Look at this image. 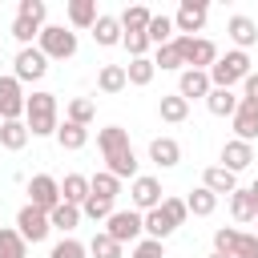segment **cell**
<instances>
[{
    "label": "cell",
    "mask_w": 258,
    "mask_h": 258,
    "mask_svg": "<svg viewBox=\"0 0 258 258\" xmlns=\"http://www.w3.org/2000/svg\"><path fill=\"white\" fill-rule=\"evenodd\" d=\"M16 16H24V20H36V24L44 28V16H48V4H44V0H20V4H16Z\"/></svg>",
    "instance_id": "ee69618b"
},
{
    "label": "cell",
    "mask_w": 258,
    "mask_h": 258,
    "mask_svg": "<svg viewBox=\"0 0 258 258\" xmlns=\"http://www.w3.org/2000/svg\"><path fill=\"white\" fill-rule=\"evenodd\" d=\"M125 73H129V85H137V89H145V85L153 81V73H157V64H153V56H137V60H129V64H125Z\"/></svg>",
    "instance_id": "4dcf8cb0"
},
{
    "label": "cell",
    "mask_w": 258,
    "mask_h": 258,
    "mask_svg": "<svg viewBox=\"0 0 258 258\" xmlns=\"http://www.w3.org/2000/svg\"><path fill=\"white\" fill-rule=\"evenodd\" d=\"M0 258H28V242L20 230H0Z\"/></svg>",
    "instance_id": "d590c367"
},
{
    "label": "cell",
    "mask_w": 258,
    "mask_h": 258,
    "mask_svg": "<svg viewBox=\"0 0 258 258\" xmlns=\"http://www.w3.org/2000/svg\"><path fill=\"white\" fill-rule=\"evenodd\" d=\"M105 161H109V173L113 177H137V153H133V145L129 149H117V153H105Z\"/></svg>",
    "instance_id": "cb8c5ba5"
},
{
    "label": "cell",
    "mask_w": 258,
    "mask_h": 258,
    "mask_svg": "<svg viewBox=\"0 0 258 258\" xmlns=\"http://www.w3.org/2000/svg\"><path fill=\"white\" fill-rule=\"evenodd\" d=\"M24 105H28V97H24L20 81L16 77H0V117L4 121H20Z\"/></svg>",
    "instance_id": "8fae6325"
},
{
    "label": "cell",
    "mask_w": 258,
    "mask_h": 258,
    "mask_svg": "<svg viewBox=\"0 0 258 258\" xmlns=\"http://www.w3.org/2000/svg\"><path fill=\"white\" fill-rule=\"evenodd\" d=\"M226 32H230V40H234L242 52L258 44V24H254L250 16H242V12H234V16L226 20Z\"/></svg>",
    "instance_id": "7c38bea8"
},
{
    "label": "cell",
    "mask_w": 258,
    "mask_h": 258,
    "mask_svg": "<svg viewBox=\"0 0 258 258\" xmlns=\"http://www.w3.org/2000/svg\"><path fill=\"white\" fill-rule=\"evenodd\" d=\"M153 64H157V69H165V73H173V69H181V73H185V60H181V48H177L173 40H169V44H161V48L153 52Z\"/></svg>",
    "instance_id": "8d00e7d4"
},
{
    "label": "cell",
    "mask_w": 258,
    "mask_h": 258,
    "mask_svg": "<svg viewBox=\"0 0 258 258\" xmlns=\"http://www.w3.org/2000/svg\"><path fill=\"white\" fill-rule=\"evenodd\" d=\"M129 258H165V246L157 242V238H141L137 246H133V254Z\"/></svg>",
    "instance_id": "bcb514c9"
},
{
    "label": "cell",
    "mask_w": 258,
    "mask_h": 258,
    "mask_svg": "<svg viewBox=\"0 0 258 258\" xmlns=\"http://www.w3.org/2000/svg\"><path fill=\"white\" fill-rule=\"evenodd\" d=\"M242 101H250V105H258V73H250V77L242 81Z\"/></svg>",
    "instance_id": "681fc988"
},
{
    "label": "cell",
    "mask_w": 258,
    "mask_h": 258,
    "mask_svg": "<svg viewBox=\"0 0 258 258\" xmlns=\"http://www.w3.org/2000/svg\"><path fill=\"white\" fill-rule=\"evenodd\" d=\"M250 161H254V145H250V141H238V137H234V141H226V145H222V165H226L230 173L246 169Z\"/></svg>",
    "instance_id": "9a60e30c"
},
{
    "label": "cell",
    "mask_w": 258,
    "mask_h": 258,
    "mask_svg": "<svg viewBox=\"0 0 258 258\" xmlns=\"http://www.w3.org/2000/svg\"><path fill=\"white\" fill-rule=\"evenodd\" d=\"M149 20H153V12L145 4H133V8L121 12V28L125 32H149Z\"/></svg>",
    "instance_id": "f546056e"
},
{
    "label": "cell",
    "mask_w": 258,
    "mask_h": 258,
    "mask_svg": "<svg viewBox=\"0 0 258 258\" xmlns=\"http://www.w3.org/2000/svg\"><path fill=\"white\" fill-rule=\"evenodd\" d=\"M97 145H101V153H117V149H129V133H125L121 125H109V129H101V133H97Z\"/></svg>",
    "instance_id": "e575fe53"
},
{
    "label": "cell",
    "mask_w": 258,
    "mask_h": 258,
    "mask_svg": "<svg viewBox=\"0 0 258 258\" xmlns=\"http://www.w3.org/2000/svg\"><path fill=\"white\" fill-rule=\"evenodd\" d=\"M89 189H93L97 198H105V202H113V198L121 194V177H113L109 169H101V173H93V177H89Z\"/></svg>",
    "instance_id": "1f68e13d"
},
{
    "label": "cell",
    "mask_w": 258,
    "mask_h": 258,
    "mask_svg": "<svg viewBox=\"0 0 258 258\" xmlns=\"http://www.w3.org/2000/svg\"><path fill=\"white\" fill-rule=\"evenodd\" d=\"M173 230H177V226H173V218H169V214H165L161 206L145 214V234H149V238H157V242H165V238H169Z\"/></svg>",
    "instance_id": "484cf974"
},
{
    "label": "cell",
    "mask_w": 258,
    "mask_h": 258,
    "mask_svg": "<svg viewBox=\"0 0 258 258\" xmlns=\"http://www.w3.org/2000/svg\"><path fill=\"white\" fill-rule=\"evenodd\" d=\"M177 93L185 97V101H194V97H210L214 93V85H210V73H202V69H185L181 73V81H177Z\"/></svg>",
    "instance_id": "4fadbf2b"
},
{
    "label": "cell",
    "mask_w": 258,
    "mask_h": 258,
    "mask_svg": "<svg viewBox=\"0 0 258 258\" xmlns=\"http://www.w3.org/2000/svg\"><path fill=\"white\" fill-rule=\"evenodd\" d=\"M8 32H12L16 40H20V48H28L32 40H40V24H36V20H24V16H16Z\"/></svg>",
    "instance_id": "f35d334b"
},
{
    "label": "cell",
    "mask_w": 258,
    "mask_h": 258,
    "mask_svg": "<svg viewBox=\"0 0 258 258\" xmlns=\"http://www.w3.org/2000/svg\"><path fill=\"white\" fill-rule=\"evenodd\" d=\"M206 16H210V4H206V0H181V8H177V16H173V28H177L181 36H194V32L206 28Z\"/></svg>",
    "instance_id": "30bf717a"
},
{
    "label": "cell",
    "mask_w": 258,
    "mask_h": 258,
    "mask_svg": "<svg viewBox=\"0 0 258 258\" xmlns=\"http://www.w3.org/2000/svg\"><path fill=\"white\" fill-rule=\"evenodd\" d=\"M230 214H234V222H254L258 218V206H254L250 189H234L230 194Z\"/></svg>",
    "instance_id": "f1b7e54d"
},
{
    "label": "cell",
    "mask_w": 258,
    "mask_h": 258,
    "mask_svg": "<svg viewBox=\"0 0 258 258\" xmlns=\"http://www.w3.org/2000/svg\"><path fill=\"white\" fill-rule=\"evenodd\" d=\"M246 77H250V56H246L242 48H230V52L218 56L214 69H210V85H214V89H234V85L246 81Z\"/></svg>",
    "instance_id": "7a4b0ae2"
},
{
    "label": "cell",
    "mask_w": 258,
    "mask_h": 258,
    "mask_svg": "<svg viewBox=\"0 0 258 258\" xmlns=\"http://www.w3.org/2000/svg\"><path fill=\"white\" fill-rule=\"evenodd\" d=\"M97 0H69V20H73V28H93L97 24Z\"/></svg>",
    "instance_id": "d4e9b609"
},
{
    "label": "cell",
    "mask_w": 258,
    "mask_h": 258,
    "mask_svg": "<svg viewBox=\"0 0 258 258\" xmlns=\"http://www.w3.org/2000/svg\"><path fill=\"white\" fill-rule=\"evenodd\" d=\"M36 48H40L48 60H69V56H77V32H69L64 24H44Z\"/></svg>",
    "instance_id": "3957f363"
},
{
    "label": "cell",
    "mask_w": 258,
    "mask_h": 258,
    "mask_svg": "<svg viewBox=\"0 0 258 258\" xmlns=\"http://www.w3.org/2000/svg\"><path fill=\"white\" fill-rule=\"evenodd\" d=\"M234 258H258V234H242V238H238Z\"/></svg>",
    "instance_id": "c3c4849f"
},
{
    "label": "cell",
    "mask_w": 258,
    "mask_h": 258,
    "mask_svg": "<svg viewBox=\"0 0 258 258\" xmlns=\"http://www.w3.org/2000/svg\"><path fill=\"white\" fill-rule=\"evenodd\" d=\"M93 117H97V105H93L89 97H73V101H69V117H64V121H73V125H85V129H89V121H93Z\"/></svg>",
    "instance_id": "74e56055"
},
{
    "label": "cell",
    "mask_w": 258,
    "mask_h": 258,
    "mask_svg": "<svg viewBox=\"0 0 258 258\" xmlns=\"http://www.w3.org/2000/svg\"><path fill=\"white\" fill-rule=\"evenodd\" d=\"M161 210L173 218V226H181V222L189 218V206H185V198H165V202H161Z\"/></svg>",
    "instance_id": "7dc6e473"
},
{
    "label": "cell",
    "mask_w": 258,
    "mask_h": 258,
    "mask_svg": "<svg viewBox=\"0 0 258 258\" xmlns=\"http://www.w3.org/2000/svg\"><path fill=\"white\" fill-rule=\"evenodd\" d=\"M173 44L181 48L185 69H202V73H210L214 60H218V44L206 40V36H173Z\"/></svg>",
    "instance_id": "277c9868"
},
{
    "label": "cell",
    "mask_w": 258,
    "mask_h": 258,
    "mask_svg": "<svg viewBox=\"0 0 258 258\" xmlns=\"http://www.w3.org/2000/svg\"><path fill=\"white\" fill-rule=\"evenodd\" d=\"M24 125H28V133L32 137H56V129H60V121H56V97L52 93H32L28 97V105H24Z\"/></svg>",
    "instance_id": "6da1fadb"
},
{
    "label": "cell",
    "mask_w": 258,
    "mask_h": 258,
    "mask_svg": "<svg viewBox=\"0 0 258 258\" xmlns=\"http://www.w3.org/2000/svg\"><path fill=\"white\" fill-rule=\"evenodd\" d=\"M157 113H161V121H169V125H181V121L189 117V101H185L181 93H165V97L157 101Z\"/></svg>",
    "instance_id": "ffe728a7"
},
{
    "label": "cell",
    "mask_w": 258,
    "mask_h": 258,
    "mask_svg": "<svg viewBox=\"0 0 258 258\" xmlns=\"http://www.w3.org/2000/svg\"><path fill=\"white\" fill-rule=\"evenodd\" d=\"M81 214H85V218H93V222H109V214H113V202H105V198L89 194V202L81 206Z\"/></svg>",
    "instance_id": "60d3db41"
},
{
    "label": "cell",
    "mask_w": 258,
    "mask_h": 258,
    "mask_svg": "<svg viewBox=\"0 0 258 258\" xmlns=\"http://www.w3.org/2000/svg\"><path fill=\"white\" fill-rule=\"evenodd\" d=\"M185 206H189V214H194V218H210V214L218 210V194H210L206 185H198V189L185 198Z\"/></svg>",
    "instance_id": "83f0119b"
},
{
    "label": "cell",
    "mask_w": 258,
    "mask_h": 258,
    "mask_svg": "<svg viewBox=\"0 0 258 258\" xmlns=\"http://www.w3.org/2000/svg\"><path fill=\"white\" fill-rule=\"evenodd\" d=\"M0 36H4V32H0Z\"/></svg>",
    "instance_id": "11a10c76"
},
{
    "label": "cell",
    "mask_w": 258,
    "mask_h": 258,
    "mask_svg": "<svg viewBox=\"0 0 258 258\" xmlns=\"http://www.w3.org/2000/svg\"><path fill=\"white\" fill-rule=\"evenodd\" d=\"M56 145H60V149H85V145H89V129L64 121V125L56 129Z\"/></svg>",
    "instance_id": "4316f807"
},
{
    "label": "cell",
    "mask_w": 258,
    "mask_h": 258,
    "mask_svg": "<svg viewBox=\"0 0 258 258\" xmlns=\"http://www.w3.org/2000/svg\"><path fill=\"white\" fill-rule=\"evenodd\" d=\"M129 198H133V210H137V214H149V210H157V206L165 202V198H161V181L149 177V173H137V177H133Z\"/></svg>",
    "instance_id": "52a82bcc"
},
{
    "label": "cell",
    "mask_w": 258,
    "mask_h": 258,
    "mask_svg": "<svg viewBox=\"0 0 258 258\" xmlns=\"http://www.w3.org/2000/svg\"><path fill=\"white\" fill-rule=\"evenodd\" d=\"M89 254H93V258H121V242H113V238L101 230V234H93V242H89Z\"/></svg>",
    "instance_id": "ab89813d"
},
{
    "label": "cell",
    "mask_w": 258,
    "mask_h": 258,
    "mask_svg": "<svg viewBox=\"0 0 258 258\" xmlns=\"http://www.w3.org/2000/svg\"><path fill=\"white\" fill-rule=\"evenodd\" d=\"M238 105H242V97H238L234 89H214V93L206 97V109H210L214 117H234Z\"/></svg>",
    "instance_id": "d6986e66"
},
{
    "label": "cell",
    "mask_w": 258,
    "mask_h": 258,
    "mask_svg": "<svg viewBox=\"0 0 258 258\" xmlns=\"http://www.w3.org/2000/svg\"><path fill=\"white\" fill-rule=\"evenodd\" d=\"M105 234L113 238V242H137L141 234H145V214H137V210H113L109 214V222H105Z\"/></svg>",
    "instance_id": "5b68a950"
},
{
    "label": "cell",
    "mask_w": 258,
    "mask_h": 258,
    "mask_svg": "<svg viewBox=\"0 0 258 258\" xmlns=\"http://www.w3.org/2000/svg\"><path fill=\"white\" fill-rule=\"evenodd\" d=\"M125 85H129L125 64H105V69L97 73V89H101V93H109V97H113V93H121Z\"/></svg>",
    "instance_id": "7402d4cb"
},
{
    "label": "cell",
    "mask_w": 258,
    "mask_h": 258,
    "mask_svg": "<svg viewBox=\"0 0 258 258\" xmlns=\"http://www.w3.org/2000/svg\"><path fill=\"white\" fill-rule=\"evenodd\" d=\"M250 198H254V206H258V181H254V185H250Z\"/></svg>",
    "instance_id": "f907efd6"
},
{
    "label": "cell",
    "mask_w": 258,
    "mask_h": 258,
    "mask_svg": "<svg viewBox=\"0 0 258 258\" xmlns=\"http://www.w3.org/2000/svg\"><path fill=\"white\" fill-rule=\"evenodd\" d=\"M149 161L161 165V169H173V165L181 161V145H177L173 137H153V141H149Z\"/></svg>",
    "instance_id": "5bb4252c"
},
{
    "label": "cell",
    "mask_w": 258,
    "mask_h": 258,
    "mask_svg": "<svg viewBox=\"0 0 258 258\" xmlns=\"http://www.w3.org/2000/svg\"><path fill=\"white\" fill-rule=\"evenodd\" d=\"M173 32H177V28H173V16L153 12V20H149V40L161 48V44H169V40H173Z\"/></svg>",
    "instance_id": "836d02e7"
},
{
    "label": "cell",
    "mask_w": 258,
    "mask_h": 258,
    "mask_svg": "<svg viewBox=\"0 0 258 258\" xmlns=\"http://www.w3.org/2000/svg\"><path fill=\"white\" fill-rule=\"evenodd\" d=\"M85 254H89V246L77 242V238H60V242L48 250V258H85Z\"/></svg>",
    "instance_id": "7bdbcfd3"
},
{
    "label": "cell",
    "mask_w": 258,
    "mask_h": 258,
    "mask_svg": "<svg viewBox=\"0 0 258 258\" xmlns=\"http://www.w3.org/2000/svg\"><path fill=\"white\" fill-rule=\"evenodd\" d=\"M202 185H206L210 194H218V198H222V194L230 198V194L238 189V173H230L226 165H210V169L202 173Z\"/></svg>",
    "instance_id": "2e32d148"
},
{
    "label": "cell",
    "mask_w": 258,
    "mask_h": 258,
    "mask_svg": "<svg viewBox=\"0 0 258 258\" xmlns=\"http://www.w3.org/2000/svg\"><path fill=\"white\" fill-rule=\"evenodd\" d=\"M89 177L85 173H69L64 181H60V202H69V206H85L89 202Z\"/></svg>",
    "instance_id": "44dd1931"
},
{
    "label": "cell",
    "mask_w": 258,
    "mask_h": 258,
    "mask_svg": "<svg viewBox=\"0 0 258 258\" xmlns=\"http://www.w3.org/2000/svg\"><path fill=\"white\" fill-rule=\"evenodd\" d=\"M0 125H4V117H0Z\"/></svg>",
    "instance_id": "f5cc1de1"
},
{
    "label": "cell",
    "mask_w": 258,
    "mask_h": 258,
    "mask_svg": "<svg viewBox=\"0 0 258 258\" xmlns=\"http://www.w3.org/2000/svg\"><path fill=\"white\" fill-rule=\"evenodd\" d=\"M230 121H234V137H238V141H254V137H258V105L242 101Z\"/></svg>",
    "instance_id": "e0dca14e"
},
{
    "label": "cell",
    "mask_w": 258,
    "mask_h": 258,
    "mask_svg": "<svg viewBox=\"0 0 258 258\" xmlns=\"http://www.w3.org/2000/svg\"><path fill=\"white\" fill-rule=\"evenodd\" d=\"M121 44L129 48V60H137V56H145V52H149V44H153V40H149V32H125V40H121Z\"/></svg>",
    "instance_id": "f6af8a7d"
},
{
    "label": "cell",
    "mask_w": 258,
    "mask_h": 258,
    "mask_svg": "<svg viewBox=\"0 0 258 258\" xmlns=\"http://www.w3.org/2000/svg\"><path fill=\"white\" fill-rule=\"evenodd\" d=\"M28 206H36V210H56L60 206V181L56 177H48V173H36L32 181H28Z\"/></svg>",
    "instance_id": "ba28073f"
},
{
    "label": "cell",
    "mask_w": 258,
    "mask_h": 258,
    "mask_svg": "<svg viewBox=\"0 0 258 258\" xmlns=\"http://www.w3.org/2000/svg\"><path fill=\"white\" fill-rule=\"evenodd\" d=\"M238 238H242V234H238L234 226H222V230H214V250L234 258V250H238Z\"/></svg>",
    "instance_id": "b9f144b4"
},
{
    "label": "cell",
    "mask_w": 258,
    "mask_h": 258,
    "mask_svg": "<svg viewBox=\"0 0 258 258\" xmlns=\"http://www.w3.org/2000/svg\"><path fill=\"white\" fill-rule=\"evenodd\" d=\"M16 230H20V238L24 242H44L48 238V230H52V222H48V214L44 210H36V206H24L20 214H16Z\"/></svg>",
    "instance_id": "9c48e42d"
},
{
    "label": "cell",
    "mask_w": 258,
    "mask_h": 258,
    "mask_svg": "<svg viewBox=\"0 0 258 258\" xmlns=\"http://www.w3.org/2000/svg\"><path fill=\"white\" fill-rule=\"evenodd\" d=\"M210 258H230V254H218V250H214V254H210Z\"/></svg>",
    "instance_id": "816d5d0a"
},
{
    "label": "cell",
    "mask_w": 258,
    "mask_h": 258,
    "mask_svg": "<svg viewBox=\"0 0 258 258\" xmlns=\"http://www.w3.org/2000/svg\"><path fill=\"white\" fill-rule=\"evenodd\" d=\"M28 137H32V133H28L24 121H4V125H0V145L12 149V153H20V149L28 145Z\"/></svg>",
    "instance_id": "603a6c76"
},
{
    "label": "cell",
    "mask_w": 258,
    "mask_h": 258,
    "mask_svg": "<svg viewBox=\"0 0 258 258\" xmlns=\"http://www.w3.org/2000/svg\"><path fill=\"white\" fill-rule=\"evenodd\" d=\"M48 73V56L36 48V44H28V48H20L16 52V60H12V77L24 85V81H40Z\"/></svg>",
    "instance_id": "8992f818"
},
{
    "label": "cell",
    "mask_w": 258,
    "mask_h": 258,
    "mask_svg": "<svg viewBox=\"0 0 258 258\" xmlns=\"http://www.w3.org/2000/svg\"><path fill=\"white\" fill-rule=\"evenodd\" d=\"M254 226H258V218H254Z\"/></svg>",
    "instance_id": "db71d44e"
},
{
    "label": "cell",
    "mask_w": 258,
    "mask_h": 258,
    "mask_svg": "<svg viewBox=\"0 0 258 258\" xmlns=\"http://www.w3.org/2000/svg\"><path fill=\"white\" fill-rule=\"evenodd\" d=\"M93 40H97L101 48H113V44H121V40H125L121 16H97V24H93Z\"/></svg>",
    "instance_id": "ac0fdd59"
},
{
    "label": "cell",
    "mask_w": 258,
    "mask_h": 258,
    "mask_svg": "<svg viewBox=\"0 0 258 258\" xmlns=\"http://www.w3.org/2000/svg\"><path fill=\"white\" fill-rule=\"evenodd\" d=\"M48 222H52V230H77V222H81V206H69V202H60L56 210H48Z\"/></svg>",
    "instance_id": "d6a6232c"
}]
</instances>
